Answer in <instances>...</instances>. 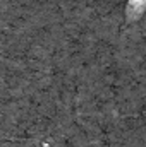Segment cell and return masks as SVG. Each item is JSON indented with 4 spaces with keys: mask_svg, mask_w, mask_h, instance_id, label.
Segmentation results:
<instances>
[{
    "mask_svg": "<svg viewBox=\"0 0 146 147\" xmlns=\"http://www.w3.org/2000/svg\"><path fill=\"white\" fill-rule=\"evenodd\" d=\"M146 7V0H129V5H127V16L129 19H136Z\"/></svg>",
    "mask_w": 146,
    "mask_h": 147,
    "instance_id": "6da1fadb",
    "label": "cell"
}]
</instances>
